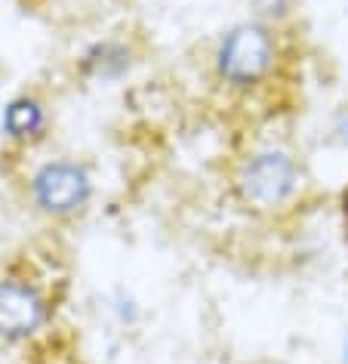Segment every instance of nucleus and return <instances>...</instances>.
<instances>
[{"label": "nucleus", "mask_w": 348, "mask_h": 364, "mask_svg": "<svg viewBox=\"0 0 348 364\" xmlns=\"http://www.w3.org/2000/svg\"><path fill=\"white\" fill-rule=\"evenodd\" d=\"M342 355H345V361H348V331H345V340H342Z\"/></svg>", "instance_id": "9d476101"}, {"label": "nucleus", "mask_w": 348, "mask_h": 364, "mask_svg": "<svg viewBox=\"0 0 348 364\" xmlns=\"http://www.w3.org/2000/svg\"><path fill=\"white\" fill-rule=\"evenodd\" d=\"M302 186V170L293 154L281 149H265L250 154L234 176L241 201L253 210H278L296 198Z\"/></svg>", "instance_id": "f03ea898"}, {"label": "nucleus", "mask_w": 348, "mask_h": 364, "mask_svg": "<svg viewBox=\"0 0 348 364\" xmlns=\"http://www.w3.org/2000/svg\"><path fill=\"white\" fill-rule=\"evenodd\" d=\"M50 321V303L25 278H0V340H28Z\"/></svg>", "instance_id": "20e7f679"}, {"label": "nucleus", "mask_w": 348, "mask_h": 364, "mask_svg": "<svg viewBox=\"0 0 348 364\" xmlns=\"http://www.w3.org/2000/svg\"><path fill=\"white\" fill-rule=\"evenodd\" d=\"M342 216H345V229H348V188H345V195H342Z\"/></svg>", "instance_id": "1a4fd4ad"}, {"label": "nucleus", "mask_w": 348, "mask_h": 364, "mask_svg": "<svg viewBox=\"0 0 348 364\" xmlns=\"http://www.w3.org/2000/svg\"><path fill=\"white\" fill-rule=\"evenodd\" d=\"M216 75L228 87H256L271 75L278 62V43L265 22H237L232 25L216 47Z\"/></svg>", "instance_id": "f257e3e1"}, {"label": "nucleus", "mask_w": 348, "mask_h": 364, "mask_svg": "<svg viewBox=\"0 0 348 364\" xmlns=\"http://www.w3.org/2000/svg\"><path fill=\"white\" fill-rule=\"evenodd\" d=\"M293 0H253V13L259 22H278L290 13Z\"/></svg>", "instance_id": "0eeeda50"}, {"label": "nucleus", "mask_w": 348, "mask_h": 364, "mask_svg": "<svg viewBox=\"0 0 348 364\" xmlns=\"http://www.w3.org/2000/svg\"><path fill=\"white\" fill-rule=\"evenodd\" d=\"M0 127H4V133L16 142H34L47 130V108L34 96H16L13 102L4 108Z\"/></svg>", "instance_id": "39448f33"}, {"label": "nucleus", "mask_w": 348, "mask_h": 364, "mask_svg": "<svg viewBox=\"0 0 348 364\" xmlns=\"http://www.w3.org/2000/svg\"><path fill=\"white\" fill-rule=\"evenodd\" d=\"M31 198L50 216H75L93 198V179L77 161H50L31 176Z\"/></svg>", "instance_id": "7ed1b4c3"}, {"label": "nucleus", "mask_w": 348, "mask_h": 364, "mask_svg": "<svg viewBox=\"0 0 348 364\" xmlns=\"http://www.w3.org/2000/svg\"><path fill=\"white\" fill-rule=\"evenodd\" d=\"M130 68V50L117 41L96 43L93 50L84 56V71L96 80H114Z\"/></svg>", "instance_id": "423d86ee"}, {"label": "nucleus", "mask_w": 348, "mask_h": 364, "mask_svg": "<svg viewBox=\"0 0 348 364\" xmlns=\"http://www.w3.org/2000/svg\"><path fill=\"white\" fill-rule=\"evenodd\" d=\"M330 127H333V139H336L339 145H345V149H348V102L336 108L333 124H330Z\"/></svg>", "instance_id": "6e6552de"}]
</instances>
